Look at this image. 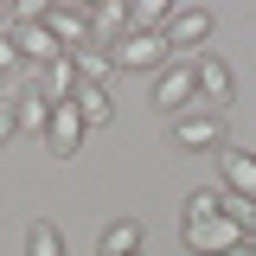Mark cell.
I'll use <instances>...</instances> for the list:
<instances>
[{
	"label": "cell",
	"mask_w": 256,
	"mask_h": 256,
	"mask_svg": "<svg viewBox=\"0 0 256 256\" xmlns=\"http://www.w3.org/2000/svg\"><path fill=\"white\" fill-rule=\"evenodd\" d=\"M218 198H224L218 186H205V192H192L186 205H180V244H186L192 256H237L250 244V237L218 212Z\"/></svg>",
	"instance_id": "cell-1"
},
{
	"label": "cell",
	"mask_w": 256,
	"mask_h": 256,
	"mask_svg": "<svg viewBox=\"0 0 256 256\" xmlns=\"http://www.w3.org/2000/svg\"><path fill=\"white\" fill-rule=\"evenodd\" d=\"M148 109L154 116H186L198 109V77H192V58H173L166 70L148 77Z\"/></svg>",
	"instance_id": "cell-2"
},
{
	"label": "cell",
	"mask_w": 256,
	"mask_h": 256,
	"mask_svg": "<svg viewBox=\"0 0 256 256\" xmlns=\"http://www.w3.org/2000/svg\"><path fill=\"white\" fill-rule=\"evenodd\" d=\"M218 32V13L212 6H173V20L160 26V38H166V52L173 58H198V45Z\"/></svg>",
	"instance_id": "cell-3"
},
{
	"label": "cell",
	"mask_w": 256,
	"mask_h": 256,
	"mask_svg": "<svg viewBox=\"0 0 256 256\" xmlns=\"http://www.w3.org/2000/svg\"><path fill=\"white\" fill-rule=\"evenodd\" d=\"M173 148H186V154H224L230 148V128L212 109H186V116H173Z\"/></svg>",
	"instance_id": "cell-4"
},
{
	"label": "cell",
	"mask_w": 256,
	"mask_h": 256,
	"mask_svg": "<svg viewBox=\"0 0 256 256\" xmlns=\"http://www.w3.org/2000/svg\"><path fill=\"white\" fill-rule=\"evenodd\" d=\"M109 58H116V70L154 77V70H166V64H173V52H166V38H160V32H128V38H116V45H109Z\"/></svg>",
	"instance_id": "cell-5"
},
{
	"label": "cell",
	"mask_w": 256,
	"mask_h": 256,
	"mask_svg": "<svg viewBox=\"0 0 256 256\" xmlns=\"http://www.w3.org/2000/svg\"><path fill=\"white\" fill-rule=\"evenodd\" d=\"M192 77H198V109L224 116V109H230V96H237V77H230V64H224L218 52H198V58H192Z\"/></svg>",
	"instance_id": "cell-6"
},
{
	"label": "cell",
	"mask_w": 256,
	"mask_h": 256,
	"mask_svg": "<svg viewBox=\"0 0 256 256\" xmlns=\"http://www.w3.org/2000/svg\"><path fill=\"white\" fill-rule=\"evenodd\" d=\"M13 45H20V58H26V70H38V64H52V58H64V45L52 38V26H45V13L38 20H13Z\"/></svg>",
	"instance_id": "cell-7"
},
{
	"label": "cell",
	"mask_w": 256,
	"mask_h": 256,
	"mask_svg": "<svg viewBox=\"0 0 256 256\" xmlns=\"http://www.w3.org/2000/svg\"><path fill=\"white\" fill-rule=\"evenodd\" d=\"M84 141H90L84 116H77L70 102H58V109H52V128H45V148H52V160H70V154H84Z\"/></svg>",
	"instance_id": "cell-8"
},
{
	"label": "cell",
	"mask_w": 256,
	"mask_h": 256,
	"mask_svg": "<svg viewBox=\"0 0 256 256\" xmlns=\"http://www.w3.org/2000/svg\"><path fill=\"white\" fill-rule=\"evenodd\" d=\"M26 77H32V96H45L52 109L77 96V64H70V52H64V58H52V64H38V70H26Z\"/></svg>",
	"instance_id": "cell-9"
},
{
	"label": "cell",
	"mask_w": 256,
	"mask_h": 256,
	"mask_svg": "<svg viewBox=\"0 0 256 256\" xmlns=\"http://www.w3.org/2000/svg\"><path fill=\"white\" fill-rule=\"evenodd\" d=\"M218 180H224V192L230 198H256V148H224L218 154Z\"/></svg>",
	"instance_id": "cell-10"
},
{
	"label": "cell",
	"mask_w": 256,
	"mask_h": 256,
	"mask_svg": "<svg viewBox=\"0 0 256 256\" xmlns=\"http://www.w3.org/2000/svg\"><path fill=\"white\" fill-rule=\"evenodd\" d=\"M45 26L64 52H77V45H90V6H45Z\"/></svg>",
	"instance_id": "cell-11"
},
{
	"label": "cell",
	"mask_w": 256,
	"mask_h": 256,
	"mask_svg": "<svg viewBox=\"0 0 256 256\" xmlns=\"http://www.w3.org/2000/svg\"><path fill=\"white\" fill-rule=\"evenodd\" d=\"M134 32V20H128L122 0H102V6H90V45H116V38H128Z\"/></svg>",
	"instance_id": "cell-12"
},
{
	"label": "cell",
	"mask_w": 256,
	"mask_h": 256,
	"mask_svg": "<svg viewBox=\"0 0 256 256\" xmlns=\"http://www.w3.org/2000/svg\"><path fill=\"white\" fill-rule=\"evenodd\" d=\"M70 109H77V116H84V128H109L116 122V102H109V90H102V84H77V96H70Z\"/></svg>",
	"instance_id": "cell-13"
},
{
	"label": "cell",
	"mask_w": 256,
	"mask_h": 256,
	"mask_svg": "<svg viewBox=\"0 0 256 256\" xmlns=\"http://www.w3.org/2000/svg\"><path fill=\"white\" fill-rule=\"evenodd\" d=\"M70 64H77V84H102V90H109V77H116L109 45H77V52H70Z\"/></svg>",
	"instance_id": "cell-14"
},
{
	"label": "cell",
	"mask_w": 256,
	"mask_h": 256,
	"mask_svg": "<svg viewBox=\"0 0 256 256\" xmlns=\"http://www.w3.org/2000/svg\"><path fill=\"white\" fill-rule=\"evenodd\" d=\"M96 256H141V224H134V218L102 224V237H96Z\"/></svg>",
	"instance_id": "cell-15"
},
{
	"label": "cell",
	"mask_w": 256,
	"mask_h": 256,
	"mask_svg": "<svg viewBox=\"0 0 256 256\" xmlns=\"http://www.w3.org/2000/svg\"><path fill=\"white\" fill-rule=\"evenodd\" d=\"M13 116H20V134H38V141H45V128H52V102H45V96L20 90L13 96Z\"/></svg>",
	"instance_id": "cell-16"
},
{
	"label": "cell",
	"mask_w": 256,
	"mask_h": 256,
	"mask_svg": "<svg viewBox=\"0 0 256 256\" xmlns=\"http://www.w3.org/2000/svg\"><path fill=\"white\" fill-rule=\"evenodd\" d=\"M26 256H64V230L52 218H32L26 224Z\"/></svg>",
	"instance_id": "cell-17"
},
{
	"label": "cell",
	"mask_w": 256,
	"mask_h": 256,
	"mask_svg": "<svg viewBox=\"0 0 256 256\" xmlns=\"http://www.w3.org/2000/svg\"><path fill=\"white\" fill-rule=\"evenodd\" d=\"M128 20H134V32H160L166 20H173V0H134Z\"/></svg>",
	"instance_id": "cell-18"
},
{
	"label": "cell",
	"mask_w": 256,
	"mask_h": 256,
	"mask_svg": "<svg viewBox=\"0 0 256 256\" xmlns=\"http://www.w3.org/2000/svg\"><path fill=\"white\" fill-rule=\"evenodd\" d=\"M26 70V58H20V45H13V32L0 26V77H20Z\"/></svg>",
	"instance_id": "cell-19"
},
{
	"label": "cell",
	"mask_w": 256,
	"mask_h": 256,
	"mask_svg": "<svg viewBox=\"0 0 256 256\" xmlns=\"http://www.w3.org/2000/svg\"><path fill=\"white\" fill-rule=\"evenodd\" d=\"M13 134H20V116H13V102H0V148H6Z\"/></svg>",
	"instance_id": "cell-20"
},
{
	"label": "cell",
	"mask_w": 256,
	"mask_h": 256,
	"mask_svg": "<svg viewBox=\"0 0 256 256\" xmlns=\"http://www.w3.org/2000/svg\"><path fill=\"white\" fill-rule=\"evenodd\" d=\"M237 256H256V237H250V244H244V250H237Z\"/></svg>",
	"instance_id": "cell-21"
},
{
	"label": "cell",
	"mask_w": 256,
	"mask_h": 256,
	"mask_svg": "<svg viewBox=\"0 0 256 256\" xmlns=\"http://www.w3.org/2000/svg\"><path fill=\"white\" fill-rule=\"evenodd\" d=\"M0 102H6V96H0Z\"/></svg>",
	"instance_id": "cell-22"
},
{
	"label": "cell",
	"mask_w": 256,
	"mask_h": 256,
	"mask_svg": "<svg viewBox=\"0 0 256 256\" xmlns=\"http://www.w3.org/2000/svg\"><path fill=\"white\" fill-rule=\"evenodd\" d=\"M141 256H148V250H141Z\"/></svg>",
	"instance_id": "cell-23"
}]
</instances>
